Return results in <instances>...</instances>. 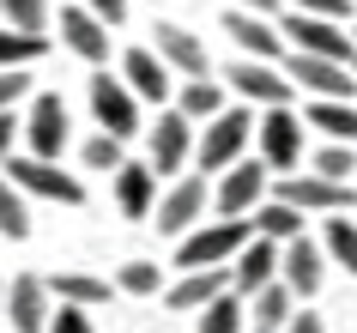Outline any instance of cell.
Returning a JSON list of instances; mask_svg holds the SVG:
<instances>
[{
    "label": "cell",
    "mask_w": 357,
    "mask_h": 333,
    "mask_svg": "<svg viewBox=\"0 0 357 333\" xmlns=\"http://www.w3.org/2000/svg\"><path fill=\"white\" fill-rule=\"evenodd\" d=\"M6 182L19 188V194H37V200H55V206H79L85 200V188H79V176H67V170H55L49 158H6Z\"/></svg>",
    "instance_id": "cell-1"
},
{
    "label": "cell",
    "mask_w": 357,
    "mask_h": 333,
    "mask_svg": "<svg viewBox=\"0 0 357 333\" xmlns=\"http://www.w3.org/2000/svg\"><path fill=\"white\" fill-rule=\"evenodd\" d=\"M248 133H255V115H248V110H218V115H206V133H200V146H194L200 170H230L236 158H243Z\"/></svg>",
    "instance_id": "cell-2"
},
{
    "label": "cell",
    "mask_w": 357,
    "mask_h": 333,
    "mask_svg": "<svg viewBox=\"0 0 357 333\" xmlns=\"http://www.w3.org/2000/svg\"><path fill=\"white\" fill-rule=\"evenodd\" d=\"M255 237V230H248V219H218V224H200V230H194V237H182V255H176V267H225L230 255H236V249H243V242Z\"/></svg>",
    "instance_id": "cell-3"
},
{
    "label": "cell",
    "mask_w": 357,
    "mask_h": 333,
    "mask_svg": "<svg viewBox=\"0 0 357 333\" xmlns=\"http://www.w3.org/2000/svg\"><path fill=\"white\" fill-rule=\"evenodd\" d=\"M284 31L279 37L297 49V55H327V61H351V31L339 19H315V13H291V19H279Z\"/></svg>",
    "instance_id": "cell-4"
},
{
    "label": "cell",
    "mask_w": 357,
    "mask_h": 333,
    "mask_svg": "<svg viewBox=\"0 0 357 333\" xmlns=\"http://www.w3.org/2000/svg\"><path fill=\"white\" fill-rule=\"evenodd\" d=\"M273 200L297 206V212H345V206H351V182H327L315 170H291Z\"/></svg>",
    "instance_id": "cell-5"
},
{
    "label": "cell",
    "mask_w": 357,
    "mask_h": 333,
    "mask_svg": "<svg viewBox=\"0 0 357 333\" xmlns=\"http://www.w3.org/2000/svg\"><path fill=\"white\" fill-rule=\"evenodd\" d=\"M284 79L303 85V91H315V97H345V103H351V91H357V73H345V61L297 55V49H291V61H284Z\"/></svg>",
    "instance_id": "cell-6"
},
{
    "label": "cell",
    "mask_w": 357,
    "mask_h": 333,
    "mask_svg": "<svg viewBox=\"0 0 357 333\" xmlns=\"http://www.w3.org/2000/svg\"><path fill=\"white\" fill-rule=\"evenodd\" d=\"M261 158H266V170H297L303 164V115L291 110V103L266 110V121H261Z\"/></svg>",
    "instance_id": "cell-7"
},
{
    "label": "cell",
    "mask_w": 357,
    "mask_h": 333,
    "mask_svg": "<svg viewBox=\"0 0 357 333\" xmlns=\"http://www.w3.org/2000/svg\"><path fill=\"white\" fill-rule=\"evenodd\" d=\"M91 115L103 121V133H115V140H128L133 128H139V97L121 85V79L109 73H91Z\"/></svg>",
    "instance_id": "cell-8"
},
{
    "label": "cell",
    "mask_w": 357,
    "mask_h": 333,
    "mask_svg": "<svg viewBox=\"0 0 357 333\" xmlns=\"http://www.w3.org/2000/svg\"><path fill=\"white\" fill-rule=\"evenodd\" d=\"M230 91L248 97V103H261V110H279V103H291L297 85H291L273 61H236V67H230Z\"/></svg>",
    "instance_id": "cell-9"
},
{
    "label": "cell",
    "mask_w": 357,
    "mask_h": 333,
    "mask_svg": "<svg viewBox=\"0 0 357 333\" xmlns=\"http://www.w3.org/2000/svg\"><path fill=\"white\" fill-rule=\"evenodd\" d=\"M188 151H194V121L182 110L158 115V128H151V176H176L188 164Z\"/></svg>",
    "instance_id": "cell-10"
},
{
    "label": "cell",
    "mask_w": 357,
    "mask_h": 333,
    "mask_svg": "<svg viewBox=\"0 0 357 333\" xmlns=\"http://www.w3.org/2000/svg\"><path fill=\"white\" fill-rule=\"evenodd\" d=\"M24 140H31V158H49V164L61 158V146H67V103H61L55 91H43L37 103H31Z\"/></svg>",
    "instance_id": "cell-11"
},
{
    "label": "cell",
    "mask_w": 357,
    "mask_h": 333,
    "mask_svg": "<svg viewBox=\"0 0 357 333\" xmlns=\"http://www.w3.org/2000/svg\"><path fill=\"white\" fill-rule=\"evenodd\" d=\"M0 309L13 315V333H43L49 327V285L43 279H13V291H0Z\"/></svg>",
    "instance_id": "cell-12"
},
{
    "label": "cell",
    "mask_w": 357,
    "mask_h": 333,
    "mask_svg": "<svg viewBox=\"0 0 357 333\" xmlns=\"http://www.w3.org/2000/svg\"><path fill=\"white\" fill-rule=\"evenodd\" d=\"M279 285L291 297H315L321 291V249L309 237H291V242H279Z\"/></svg>",
    "instance_id": "cell-13"
},
{
    "label": "cell",
    "mask_w": 357,
    "mask_h": 333,
    "mask_svg": "<svg viewBox=\"0 0 357 333\" xmlns=\"http://www.w3.org/2000/svg\"><path fill=\"white\" fill-rule=\"evenodd\" d=\"M236 267H230V285H236V291H261V285H273V279H279V242H266V237H248L243 249H236Z\"/></svg>",
    "instance_id": "cell-14"
},
{
    "label": "cell",
    "mask_w": 357,
    "mask_h": 333,
    "mask_svg": "<svg viewBox=\"0 0 357 333\" xmlns=\"http://www.w3.org/2000/svg\"><path fill=\"white\" fill-rule=\"evenodd\" d=\"M261 194H266V164H236L225 170V182H218V212L225 219H243L248 206H261Z\"/></svg>",
    "instance_id": "cell-15"
},
{
    "label": "cell",
    "mask_w": 357,
    "mask_h": 333,
    "mask_svg": "<svg viewBox=\"0 0 357 333\" xmlns=\"http://www.w3.org/2000/svg\"><path fill=\"white\" fill-rule=\"evenodd\" d=\"M158 61L176 67V73H188V79H206L212 73L206 43L194 37V31H182V24H158Z\"/></svg>",
    "instance_id": "cell-16"
},
{
    "label": "cell",
    "mask_w": 357,
    "mask_h": 333,
    "mask_svg": "<svg viewBox=\"0 0 357 333\" xmlns=\"http://www.w3.org/2000/svg\"><path fill=\"white\" fill-rule=\"evenodd\" d=\"M200 212H206V182L188 176V182H176L164 200H158V230H164V237H182L188 224H200Z\"/></svg>",
    "instance_id": "cell-17"
},
{
    "label": "cell",
    "mask_w": 357,
    "mask_h": 333,
    "mask_svg": "<svg viewBox=\"0 0 357 333\" xmlns=\"http://www.w3.org/2000/svg\"><path fill=\"white\" fill-rule=\"evenodd\" d=\"M61 43L79 61H109V24L97 19V13H85V6H67L61 13Z\"/></svg>",
    "instance_id": "cell-18"
},
{
    "label": "cell",
    "mask_w": 357,
    "mask_h": 333,
    "mask_svg": "<svg viewBox=\"0 0 357 333\" xmlns=\"http://www.w3.org/2000/svg\"><path fill=\"white\" fill-rule=\"evenodd\" d=\"M230 37L243 43V55L248 61H279L284 55V37H279V24L273 19H261V13H230Z\"/></svg>",
    "instance_id": "cell-19"
},
{
    "label": "cell",
    "mask_w": 357,
    "mask_h": 333,
    "mask_svg": "<svg viewBox=\"0 0 357 333\" xmlns=\"http://www.w3.org/2000/svg\"><path fill=\"white\" fill-rule=\"evenodd\" d=\"M121 85H128L133 97H146V103H164L169 97V67L158 55H151V49H128V55H121Z\"/></svg>",
    "instance_id": "cell-20"
},
{
    "label": "cell",
    "mask_w": 357,
    "mask_h": 333,
    "mask_svg": "<svg viewBox=\"0 0 357 333\" xmlns=\"http://www.w3.org/2000/svg\"><path fill=\"white\" fill-rule=\"evenodd\" d=\"M115 206H121V219H146L151 206H158V176H151V164H121L115 170Z\"/></svg>",
    "instance_id": "cell-21"
},
{
    "label": "cell",
    "mask_w": 357,
    "mask_h": 333,
    "mask_svg": "<svg viewBox=\"0 0 357 333\" xmlns=\"http://www.w3.org/2000/svg\"><path fill=\"white\" fill-rule=\"evenodd\" d=\"M303 121H315L333 146H357V103H345V97H315L303 110Z\"/></svg>",
    "instance_id": "cell-22"
},
{
    "label": "cell",
    "mask_w": 357,
    "mask_h": 333,
    "mask_svg": "<svg viewBox=\"0 0 357 333\" xmlns=\"http://www.w3.org/2000/svg\"><path fill=\"white\" fill-rule=\"evenodd\" d=\"M225 285H230V279L218 273V267H194L188 279H176V285H169V309H206Z\"/></svg>",
    "instance_id": "cell-23"
},
{
    "label": "cell",
    "mask_w": 357,
    "mask_h": 333,
    "mask_svg": "<svg viewBox=\"0 0 357 333\" xmlns=\"http://www.w3.org/2000/svg\"><path fill=\"white\" fill-rule=\"evenodd\" d=\"M248 297H255V303H248L243 315H255V327H261V333H279L284 321H291V309H297V297L284 291L279 279H273V285H261V291H248Z\"/></svg>",
    "instance_id": "cell-24"
},
{
    "label": "cell",
    "mask_w": 357,
    "mask_h": 333,
    "mask_svg": "<svg viewBox=\"0 0 357 333\" xmlns=\"http://www.w3.org/2000/svg\"><path fill=\"white\" fill-rule=\"evenodd\" d=\"M248 230L266 237V242H291V237H303V212H297V206H284V200H261Z\"/></svg>",
    "instance_id": "cell-25"
},
{
    "label": "cell",
    "mask_w": 357,
    "mask_h": 333,
    "mask_svg": "<svg viewBox=\"0 0 357 333\" xmlns=\"http://www.w3.org/2000/svg\"><path fill=\"white\" fill-rule=\"evenodd\" d=\"M49 291H55L61 303H79V309H97V303H109V285H103V279H91V273H61Z\"/></svg>",
    "instance_id": "cell-26"
},
{
    "label": "cell",
    "mask_w": 357,
    "mask_h": 333,
    "mask_svg": "<svg viewBox=\"0 0 357 333\" xmlns=\"http://www.w3.org/2000/svg\"><path fill=\"white\" fill-rule=\"evenodd\" d=\"M243 321H248V315H243V297L225 285V291L206 303V315H200V333H243Z\"/></svg>",
    "instance_id": "cell-27"
},
{
    "label": "cell",
    "mask_w": 357,
    "mask_h": 333,
    "mask_svg": "<svg viewBox=\"0 0 357 333\" xmlns=\"http://www.w3.org/2000/svg\"><path fill=\"white\" fill-rule=\"evenodd\" d=\"M43 55H49V37H31V31H6L0 24V67H31Z\"/></svg>",
    "instance_id": "cell-28"
},
{
    "label": "cell",
    "mask_w": 357,
    "mask_h": 333,
    "mask_svg": "<svg viewBox=\"0 0 357 333\" xmlns=\"http://www.w3.org/2000/svg\"><path fill=\"white\" fill-rule=\"evenodd\" d=\"M0 237H13V242L31 237V206H24V194L6 176H0Z\"/></svg>",
    "instance_id": "cell-29"
},
{
    "label": "cell",
    "mask_w": 357,
    "mask_h": 333,
    "mask_svg": "<svg viewBox=\"0 0 357 333\" xmlns=\"http://www.w3.org/2000/svg\"><path fill=\"white\" fill-rule=\"evenodd\" d=\"M176 110L188 115V121H206V115L225 110V91H218L212 79H188V91H182V103H176Z\"/></svg>",
    "instance_id": "cell-30"
},
{
    "label": "cell",
    "mask_w": 357,
    "mask_h": 333,
    "mask_svg": "<svg viewBox=\"0 0 357 333\" xmlns=\"http://www.w3.org/2000/svg\"><path fill=\"white\" fill-rule=\"evenodd\" d=\"M0 19H6V31H31V37H43L49 0H0Z\"/></svg>",
    "instance_id": "cell-31"
},
{
    "label": "cell",
    "mask_w": 357,
    "mask_h": 333,
    "mask_svg": "<svg viewBox=\"0 0 357 333\" xmlns=\"http://www.w3.org/2000/svg\"><path fill=\"white\" fill-rule=\"evenodd\" d=\"M321 249H327L345 273H357V224H351V219H339V212H333V219H327V242H321Z\"/></svg>",
    "instance_id": "cell-32"
},
{
    "label": "cell",
    "mask_w": 357,
    "mask_h": 333,
    "mask_svg": "<svg viewBox=\"0 0 357 333\" xmlns=\"http://www.w3.org/2000/svg\"><path fill=\"white\" fill-rule=\"evenodd\" d=\"M315 176H327V182H351V176H357L351 146H321L315 151Z\"/></svg>",
    "instance_id": "cell-33"
},
{
    "label": "cell",
    "mask_w": 357,
    "mask_h": 333,
    "mask_svg": "<svg viewBox=\"0 0 357 333\" xmlns=\"http://www.w3.org/2000/svg\"><path fill=\"white\" fill-rule=\"evenodd\" d=\"M158 285H164V267H151V260H128L121 267V291L128 297H151Z\"/></svg>",
    "instance_id": "cell-34"
},
{
    "label": "cell",
    "mask_w": 357,
    "mask_h": 333,
    "mask_svg": "<svg viewBox=\"0 0 357 333\" xmlns=\"http://www.w3.org/2000/svg\"><path fill=\"white\" fill-rule=\"evenodd\" d=\"M85 164L91 170H121L128 164V158H121V140H115V133H97L91 146H85Z\"/></svg>",
    "instance_id": "cell-35"
},
{
    "label": "cell",
    "mask_w": 357,
    "mask_h": 333,
    "mask_svg": "<svg viewBox=\"0 0 357 333\" xmlns=\"http://www.w3.org/2000/svg\"><path fill=\"white\" fill-rule=\"evenodd\" d=\"M24 91H31V73H19V67H0V115L13 110Z\"/></svg>",
    "instance_id": "cell-36"
},
{
    "label": "cell",
    "mask_w": 357,
    "mask_h": 333,
    "mask_svg": "<svg viewBox=\"0 0 357 333\" xmlns=\"http://www.w3.org/2000/svg\"><path fill=\"white\" fill-rule=\"evenodd\" d=\"M49 333H91V309H79V303H61V315L49 321Z\"/></svg>",
    "instance_id": "cell-37"
},
{
    "label": "cell",
    "mask_w": 357,
    "mask_h": 333,
    "mask_svg": "<svg viewBox=\"0 0 357 333\" xmlns=\"http://www.w3.org/2000/svg\"><path fill=\"white\" fill-rule=\"evenodd\" d=\"M297 13H315V19H351V0H291Z\"/></svg>",
    "instance_id": "cell-38"
},
{
    "label": "cell",
    "mask_w": 357,
    "mask_h": 333,
    "mask_svg": "<svg viewBox=\"0 0 357 333\" xmlns=\"http://www.w3.org/2000/svg\"><path fill=\"white\" fill-rule=\"evenodd\" d=\"M85 13H97L103 24H121V19H128V0H91Z\"/></svg>",
    "instance_id": "cell-39"
},
{
    "label": "cell",
    "mask_w": 357,
    "mask_h": 333,
    "mask_svg": "<svg viewBox=\"0 0 357 333\" xmlns=\"http://www.w3.org/2000/svg\"><path fill=\"white\" fill-rule=\"evenodd\" d=\"M279 333H327V327H321V315H297L291 309V321H284Z\"/></svg>",
    "instance_id": "cell-40"
},
{
    "label": "cell",
    "mask_w": 357,
    "mask_h": 333,
    "mask_svg": "<svg viewBox=\"0 0 357 333\" xmlns=\"http://www.w3.org/2000/svg\"><path fill=\"white\" fill-rule=\"evenodd\" d=\"M13 133H19V121H13V110H6V115H0V164L13 158Z\"/></svg>",
    "instance_id": "cell-41"
},
{
    "label": "cell",
    "mask_w": 357,
    "mask_h": 333,
    "mask_svg": "<svg viewBox=\"0 0 357 333\" xmlns=\"http://www.w3.org/2000/svg\"><path fill=\"white\" fill-rule=\"evenodd\" d=\"M243 13H261L266 19V13H279V0H243Z\"/></svg>",
    "instance_id": "cell-42"
},
{
    "label": "cell",
    "mask_w": 357,
    "mask_h": 333,
    "mask_svg": "<svg viewBox=\"0 0 357 333\" xmlns=\"http://www.w3.org/2000/svg\"><path fill=\"white\" fill-rule=\"evenodd\" d=\"M351 67H357V55H351Z\"/></svg>",
    "instance_id": "cell-43"
},
{
    "label": "cell",
    "mask_w": 357,
    "mask_h": 333,
    "mask_svg": "<svg viewBox=\"0 0 357 333\" xmlns=\"http://www.w3.org/2000/svg\"><path fill=\"white\" fill-rule=\"evenodd\" d=\"M0 291H6V285H0Z\"/></svg>",
    "instance_id": "cell-44"
}]
</instances>
